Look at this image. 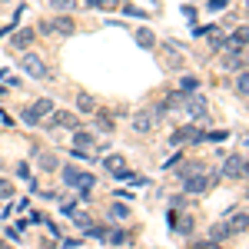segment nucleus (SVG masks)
<instances>
[{
  "mask_svg": "<svg viewBox=\"0 0 249 249\" xmlns=\"http://www.w3.org/2000/svg\"><path fill=\"white\" fill-rule=\"evenodd\" d=\"M53 123H57V126H77V116L60 110V113H53Z\"/></svg>",
  "mask_w": 249,
  "mask_h": 249,
  "instance_id": "obj_12",
  "label": "nucleus"
},
{
  "mask_svg": "<svg viewBox=\"0 0 249 249\" xmlns=\"http://www.w3.org/2000/svg\"><path fill=\"white\" fill-rule=\"evenodd\" d=\"M40 166H43V170H57L60 163H57V156H53V153H43V156H40Z\"/></svg>",
  "mask_w": 249,
  "mask_h": 249,
  "instance_id": "obj_17",
  "label": "nucleus"
},
{
  "mask_svg": "<svg viewBox=\"0 0 249 249\" xmlns=\"http://www.w3.org/2000/svg\"><path fill=\"white\" fill-rule=\"evenodd\" d=\"M73 3H77V0H50V7H53V10H70Z\"/></svg>",
  "mask_w": 249,
  "mask_h": 249,
  "instance_id": "obj_20",
  "label": "nucleus"
},
{
  "mask_svg": "<svg viewBox=\"0 0 249 249\" xmlns=\"http://www.w3.org/2000/svg\"><path fill=\"white\" fill-rule=\"evenodd\" d=\"M236 93H239V100H246V93H249V77L246 73L236 77Z\"/></svg>",
  "mask_w": 249,
  "mask_h": 249,
  "instance_id": "obj_16",
  "label": "nucleus"
},
{
  "mask_svg": "<svg viewBox=\"0 0 249 249\" xmlns=\"http://www.w3.org/2000/svg\"><path fill=\"white\" fill-rule=\"evenodd\" d=\"M153 116L146 113V110H140V113H133L130 116V126H133V133H150V130H153Z\"/></svg>",
  "mask_w": 249,
  "mask_h": 249,
  "instance_id": "obj_2",
  "label": "nucleus"
},
{
  "mask_svg": "<svg viewBox=\"0 0 249 249\" xmlns=\"http://www.w3.org/2000/svg\"><path fill=\"white\" fill-rule=\"evenodd\" d=\"M230 230L232 232H243V230H246V213H243V210H236V216L230 219Z\"/></svg>",
  "mask_w": 249,
  "mask_h": 249,
  "instance_id": "obj_14",
  "label": "nucleus"
},
{
  "mask_svg": "<svg viewBox=\"0 0 249 249\" xmlns=\"http://www.w3.org/2000/svg\"><path fill=\"white\" fill-rule=\"evenodd\" d=\"M96 107H100V103H96L93 93H83V90L77 93V110L80 113H96Z\"/></svg>",
  "mask_w": 249,
  "mask_h": 249,
  "instance_id": "obj_4",
  "label": "nucleus"
},
{
  "mask_svg": "<svg viewBox=\"0 0 249 249\" xmlns=\"http://www.w3.org/2000/svg\"><path fill=\"white\" fill-rule=\"evenodd\" d=\"M63 179L73 186V179H77V170H73V166H67V170H63Z\"/></svg>",
  "mask_w": 249,
  "mask_h": 249,
  "instance_id": "obj_21",
  "label": "nucleus"
},
{
  "mask_svg": "<svg viewBox=\"0 0 249 249\" xmlns=\"http://www.w3.org/2000/svg\"><path fill=\"white\" fill-rule=\"evenodd\" d=\"M30 43H34V34H30V30H23V34H14V47H20V50H23V47H30Z\"/></svg>",
  "mask_w": 249,
  "mask_h": 249,
  "instance_id": "obj_15",
  "label": "nucleus"
},
{
  "mask_svg": "<svg viewBox=\"0 0 249 249\" xmlns=\"http://www.w3.org/2000/svg\"><path fill=\"white\" fill-rule=\"evenodd\" d=\"M110 3H113V0H90V7H93V10H100V7H110Z\"/></svg>",
  "mask_w": 249,
  "mask_h": 249,
  "instance_id": "obj_25",
  "label": "nucleus"
},
{
  "mask_svg": "<svg viewBox=\"0 0 249 249\" xmlns=\"http://www.w3.org/2000/svg\"><path fill=\"white\" fill-rule=\"evenodd\" d=\"M206 186H210V176H190V179L183 183V190H186V193H203Z\"/></svg>",
  "mask_w": 249,
  "mask_h": 249,
  "instance_id": "obj_6",
  "label": "nucleus"
},
{
  "mask_svg": "<svg viewBox=\"0 0 249 249\" xmlns=\"http://www.w3.org/2000/svg\"><path fill=\"white\" fill-rule=\"evenodd\" d=\"M113 216H116V219H126L130 210H126V206H113Z\"/></svg>",
  "mask_w": 249,
  "mask_h": 249,
  "instance_id": "obj_24",
  "label": "nucleus"
},
{
  "mask_svg": "<svg viewBox=\"0 0 249 249\" xmlns=\"http://www.w3.org/2000/svg\"><path fill=\"white\" fill-rule=\"evenodd\" d=\"M110 243H116V246H120V243H126V232H123V230H116L113 236H110Z\"/></svg>",
  "mask_w": 249,
  "mask_h": 249,
  "instance_id": "obj_23",
  "label": "nucleus"
},
{
  "mask_svg": "<svg viewBox=\"0 0 249 249\" xmlns=\"http://www.w3.org/2000/svg\"><path fill=\"white\" fill-rule=\"evenodd\" d=\"M96 126H100L103 133H110V130H113V120H110V116H103V113H96Z\"/></svg>",
  "mask_w": 249,
  "mask_h": 249,
  "instance_id": "obj_18",
  "label": "nucleus"
},
{
  "mask_svg": "<svg viewBox=\"0 0 249 249\" xmlns=\"http://www.w3.org/2000/svg\"><path fill=\"white\" fill-rule=\"evenodd\" d=\"M179 90L193 93V90H196V77H183V80H179Z\"/></svg>",
  "mask_w": 249,
  "mask_h": 249,
  "instance_id": "obj_19",
  "label": "nucleus"
},
{
  "mask_svg": "<svg viewBox=\"0 0 249 249\" xmlns=\"http://www.w3.org/2000/svg\"><path fill=\"white\" fill-rule=\"evenodd\" d=\"M10 193H14V190H10V183H7V179H0V196H10Z\"/></svg>",
  "mask_w": 249,
  "mask_h": 249,
  "instance_id": "obj_26",
  "label": "nucleus"
},
{
  "mask_svg": "<svg viewBox=\"0 0 249 249\" xmlns=\"http://www.w3.org/2000/svg\"><path fill=\"white\" fill-rule=\"evenodd\" d=\"M230 232H232V230L226 226V223H216V226L210 230V239H213V243H223V239H226Z\"/></svg>",
  "mask_w": 249,
  "mask_h": 249,
  "instance_id": "obj_10",
  "label": "nucleus"
},
{
  "mask_svg": "<svg viewBox=\"0 0 249 249\" xmlns=\"http://www.w3.org/2000/svg\"><path fill=\"white\" fill-rule=\"evenodd\" d=\"M226 176H236V179H243L246 176V156H230L226 160Z\"/></svg>",
  "mask_w": 249,
  "mask_h": 249,
  "instance_id": "obj_3",
  "label": "nucleus"
},
{
  "mask_svg": "<svg viewBox=\"0 0 249 249\" xmlns=\"http://www.w3.org/2000/svg\"><path fill=\"white\" fill-rule=\"evenodd\" d=\"M136 43H140V47H153L156 37L150 34V30H146V27H140V30H136Z\"/></svg>",
  "mask_w": 249,
  "mask_h": 249,
  "instance_id": "obj_13",
  "label": "nucleus"
},
{
  "mask_svg": "<svg viewBox=\"0 0 249 249\" xmlns=\"http://www.w3.org/2000/svg\"><path fill=\"white\" fill-rule=\"evenodd\" d=\"M183 107H186V113H193V116H206V103H203V96H190V100H183Z\"/></svg>",
  "mask_w": 249,
  "mask_h": 249,
  "instance_id": "obj_5",
  "label": "nucleus"
},
{
  "mask_svg": "<svg viewBox=\"0 0 249 249\" xmlns=\"http://www.w3.org/2000/svg\"><path fill=\"white\" fill-rule=\"evenodd\" d=\"M73 150H96V143H93V136L90 133H73Z\"/></svg>",
  "mask_w": 249,
  "mask_h": 249,
  "instance_id": "obj_8",
  "label": "nucleus"
},
{
  "mask_svg": "<svg viewBox=\"0 0 249 249\" xmlns=\"http://www.w3.org/2000/svg\"><path fill=\"white\" fill-rule=\"evenodd\" d=\"M103 163H107V170H110V173H116V176H130L126 163H123V156H107Z\"/></svg>",
  "mask_w": 249,
  "mask_h": 249,
  "instance_id": "obj_7",
  "label": "nucleus"
},
{
  "mask_svg": "<svg viewBox=\"0 0 249 249\" xmlns=\"http://www.w3.org/2000/svg\"><path fill=\"white\" fill-rule=\"evenodd\" d=\"M96 183V176L93 173H80L77 170V179H73V186H80V193H90V186Z\"/></svg>",
  "mask_w": 249,
  "mask_h": 249,
  "instance_id": "obj_9",
  "label": "nucleus"
},
{
  "mask_svg": "<svg viewBox=\"0 0 249 249\" xmlns=\"http://www.w3.org/2000/svg\"><path fill=\"white\" fill-rule=\"evenodd\" d=\"M70 216H73V219H77V226H83V230H87V226H90V219H87V216H83V213H70Z\"/></svg>",
  "mask_w": 249,
  "mask_h": 249,
  "instance_id": "obj_22",
  "label": "nucleus"
},
{
  "mask_svg": "<svg viewBox=\"0 0 249 249\" xmlns=\"http://www.w3.org/2000/svg\"><path fill=\"white\" fill-rule=\"evenodd\" d=\"M20 67H23V73H27V77H34V80H50V67H47V63H43L37 53H23Z\"/></svg>",
  "mask_w": 249,
  "mask_h": 249,
  "instance_id": "obj_1",
  "label": "nucleus"
},
{
  "mask_svg": "<svg viewBox=\"0 0 249 249\" xmlns=\"http://www.w3.org/2000/svg\"><path fill=\"white\" fill-rule=\"evenodd\" d=\"M50 110H53V103H50V100H37V103L30 107V113L37 116V120H40V116H47V113H50Z\"/></svg>",
  "mask_w": 249,
  "mask_h": 249,
  "instance_id": "obj_11",
  "label": "nucleus"
}]
</instances>
